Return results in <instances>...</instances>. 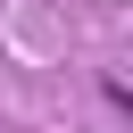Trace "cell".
I'll return each instance as SVG.
<instances>
[]
</instances>
